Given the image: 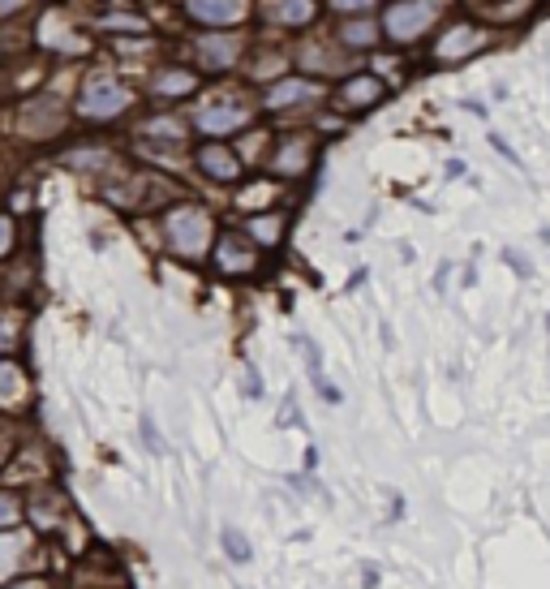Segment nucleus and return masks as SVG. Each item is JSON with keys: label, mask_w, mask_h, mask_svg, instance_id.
I'll return each mask as SVG.
<instances>
[{"label": "nucleus", "mask_w": 550, "mask_h": 589, "mask_svg": "<svg viewBox=\"0 0 550 589\" xmlns=\"http://www.w3.org/2000/svg\"><path fill=\"white\" fill-rule=\"evenodd\" d=\"M18 516H22V504L9 491H0V525H13Z\"/></svg>", "instance_id": "24"}, {"label": "nucleus", "mask_w": 550, "mask_h": 589, "mask_svg": "<svg viewBox=\"0 0 550 589\" xmlns=\"http://www.w3.org/2000/svg\"><path fill=\"white\" fill-rule=\"evenodd\" d=\"M250 104H237V99H211V104L198 108V134L207 138H228V134H241V129H250Z\"/></svg>", "instance_id": "6"}, {"label": "nucleus", "mask_w": 550, "mask_h": 589, "mask_svg": "<svg viewBox=\"0 0 550 589\" xmlns=\"http://www.w3.org/2000/svg\"><path fill=\"white\" fill-rule=\"evenodd\" d=\"M215 263H220V271H228V276H245V271H254V246L250 241H241V233H228L220 241V250H215Z\"/></svg>", "instance_id": "13"}, {"label": "nucleus", "mask_w": 550, "mask_h": 589, "mask_svg": "<svg viewBox=\"0 0 550 589\" xmlns=\"http://www.w3.org/2000/svg\"><path fill=\"white\" fill-rule=\"evenodd\" d=\"M142 435H147V448H151V452H164V443H159L155 422H151V418H142Z\"/></svg>", "instance_id": "27"}, {"label": "nucleus", "mask_w": 550, "mask_h": 589, "mask_svg": "<svg viewBox=\"0 0 550 589\" xmlns=\"http://www.w3.org/2000/svg\"><path fill=\"white\" fill-rule=\"evenodd\" d=\"M129 104H134V91H129L117 74L95 69V74L82 82L74 108L82 121H112V117H121V112H129Z\"/></svg>", "instance_id": "2"}, {"label": "nucleus", "mask_w": 550, "mask_h": 589, "mask_svg": "<svg viewBox=\"0 0 550 589\" xmlns=\"http://www.w3.org/2000/svg\"><path fill=\"white\" fill-rule=\"evenodd\" d=\"M56 26H61L56 13H48V18L39 22V43H43V48H52V52H86V39L78 31H56Z\"/></svg>", "instance_id": "15"}, {"label": "nucleus", "mask_w": 550, "mask_h": 589, "mask_svg": "<svg viewBox=\"0 0 550 589\" xmlns=\"http://www.w3.org/2000/svg\"><path fill=\"white\" fill-rule=\"evenodd\" d=\"M374 0H331V9H340V13H353V9H370Z\"/></svg>", "instance_id": "28"}, {"label": "nucleus", "mask_w": 550, "mask_h": 589, "mask_svg": "<svg viewBox=\"0 0 550 589\" xmlns=\"http://www.w3.org/2000/svg\"><path fill=\"white\" fill-rule=\"evenodd\" d=\"M194 86H198V74L194 69H159L155 82H151V95L159 99V104H168V99H185V95H194Z\"/></svg>", "instance_id": "12"}, {"label": "nucleus", "mask_w": 550, "mask_h": 589, "mask_svg": "<svg viewBox=\"0 0 550 589\" xmlns=\"http://www.w3.org/2000/svg\"><path fill=\"white\" fill-rule=\"evenodd\" d=\"M65 121H69V108H65V99L61 95H52V91H43V95H31L22 104V112H18V129L26 138H56L65 129Z\"/></svg>", "instance_id": "3"}, {"label": "nucleus", "mask_w": 550, "mask_h": 589, "mask_svg": "<svg viewBox=\"0 0 550 589\" xmlns=\"http://www.w3.org/2000/svg\"><path fill=\"white\" fill-rule=\"evenodd\" d=\"M383 99V82L379 78H370V74H361V78H349L336 91V108L344 112H361V108H374Z\"/></svg>", "instance_id": "11"}, {"label": "nucleus", "mask_w": 550, "mask_h": 589, "mask_svg": "<svg viewBox=\"0 0 550 589\" xmlns=\"http://www.w3.org/2000/svg\"><path fill=\"white\" fill-rule=\"evenodd\" d=\"M13 241H18V233H13V220H9V215H0V258L13 250Z\"/></svg>", "instance_id": "25"}, {"label": "nucleus", "mask_w": 550, "mask_h": 589, "mask_svg": "<svg viewBox=\"0 0 550 589\" xmlns=\"http://www.w3.org/2000/svg\"><path fill=\"white\" fill-rule=\"evenodd\" d=\"M220 538H224V551H228V559H233V564H245V559H250V542H245L233 525H224Z\"/></svg>", "instance_id": "22"}, {"label": "nucleus", "mask_w": 550, "mask_h": 589, "mask_svg": "<svg viewBox=\"0 0 550 589\" xmlns=\"http://www.w3.org/2000/svg\"><path fill=\"white\" fill-rule=\"evenodd\" d=\"M99 26H104V31H117V35H142L147 31V18H142V13H104Z\"/></svg>", "instance_id": "20"}, {"label": "nucleus", "mask_w": 550, "mask_h": 589, "mask_svg": "<svg viewBox=\"0 0 550 589\" xmlns=\"http://www.w3.org/2000/svg\"><path fill=\"white\" fill-rule=\"evenodd\" d=\"M164 237H168V250L181 254V258H202L215 241V220L207 207H194V203H181L164 215Z\"/></svg>", "instance_id": "1"}, {"label": "nucleus", "mask_w": 550, "mask_h": 589, "mask_svg": "<svg viewBox=\"0 0 550 589\" xmlns=\"http://www.w3.org/2000/svg\"><path fill=\"white\" fill-rule=\"evenodd\" d=\"M267 194H271V185H254V190H245L241 207H263V203H267Z\"/></svg>", "instance_id": "26"}, {"label": "nucleus", "mask_w": 550, "mask_h": 589, "mask_svg": "<svg viewBox=\"0 0 550 589\" xmlns=\"http://www.w3.org/2000/svg\"><path fill=\"white\" fill-rule=\"evenodd\" d=\"M26 534H0V581L13 577V572L22 568V555H26Z\"/></svg>", "instance_id": "19"}, {"label": "nucleus", "mask_w": 550, "mask_h": 589, "mask_svg": "<svg viewBox=\"0 0 550 589\" xmlns=\"http://www.w3.org/2000/svg\"><path fill=\"white\" fill-rule=\"evenodd\" d=\"M434 13H439V0H396V5L387 9V18H383V31H387V39H396V43H413V39L426 35Z\"/></svg>", "instance_id": "4"}, {"label": "nucleus", "mask_w": 550, "mask_h": 589, "mask_svg": "<svg viewBox=\"0 0 550 589\" xmlns=\"http://www.w3.org/2000/svg\"><path fill=\"white\" fill-rule=\"evenodd\" d=\"M26 400V375L13 362H0V409H22Z\"/></svg>", "instance_id": "17"}, {"label": "nucleus", "mask_w": 550, "mask_h": 589, "mask_svg": "<svg viewBox=\"0 0 550 589\" xmlns=\"http://www.w3.org/2000/svg\"><path fill=\"white\" fill-rule=\"evenodd\" d=\"M379 39V26L366 22V18H357L349 26H340V43H349V48H370V43Z\"/></svg>", "instance_id": "21"}, {"label": "nucleus", "mask_w": 550, "mask_h": 589, "mask_svg": "<svg viewBox=\"0 0 550 589\" xmlns=\"http://www.w3.org/2000/svg\"><path fill=\"white\" fill-rule=\"evenodd\" d=\"M13 589H43V581H26V585H13Z\"/></svg>", "instance_id": "30"}, {"label": "nucleus", "mask_w": 550, "mask_h": 589, "mask_svg": "<svg viewBox=\"0 0 550 589\" xmlns=\"http://www.w3.org/2000/svg\"><path fill=\"white\" fill-rule=\"evenodd\" d=\"M245 237H250L254 246H280L284 241V215H254V220L245 224Z\"/></svg>", "instance_id": "18"}, {"label": "nucleus", "mask_w": 550, "mask_h": 589, "mask_svg": "<svg viewBox=\"0 0 550 589\" xmlns=\"http://www.w3.org/2000/svg\"><path fill=\"white\" fill-rule=\"evenodd\" d=\"M0 461H5V435H0Z\"/></svg>", "instance_id": "31"}, {"label": "nucleus", "mask_w": 550, "mask_h": 589, "mask_svg": "<svg viewBox=\"0 0 550 589\" xmlns=\"http://www.w3.org/2000/svg\"><path fill=\"white\" fill-rule=\"evenodd\" d=\"M65 164H74V168H99V164H108V151L104 147H86V151L65 155Z\"/></svg>", "instance_id": "23"}, {"label": "nucleus", "mask_w": 550, "mask_h": 589, "mask_svg": "<svg viewBox=\"0 0 550 589\" xmlns=\"http://www.w3.org/2000/svg\"><path fill=\"white\" fill-rule=\"evenodd\" d=\"M263 18L271 26H306L314 18V0H263Z\"/></svg>", "instance_id": "14"}, {"label": "nucleus", "mask_w": 550, "mask_h": 589, "mask_svg": "<svg viewBox=\"0 0 550 589\" xmlns=\"http://www.w3.org/2000/svg\"><path fill=\"white\" fill-rule=\"evenodd\" d=\"M185 13L211 31H233L237 22L250 18V0H185Z\"/></svg>", "instance_id": "7"}, {"label": "nucleus", "mask_w": 550, "mask_h": 589, "mask_svg": "<svg viewBox=\"0 0 550 589\" xmlns=\"http://www.w3.org/2000/svg\"><path fill=\"white\" fill-rule=\"evenodd\" d=\"M241 56H245V39L237 31H207L194 43V61H198V69H207V74H228Z\"/></svg>", "instance_id": "5"}, {"label": "nucleus", "mask_w": 550, "mask_h": 589, "mask_svg": "<svg viewBox=\"0 0 550 589\" xmlns=\"http://www.w3.org/2000/svg\"><path fill=\"white\" fill-rule=\"evenodd\" d=\"M314 95H318V86H314L310 78H280V82H271V86H267L263 108H271V112H288V108L310 104Z\"/></svg>", "instance_id": "10"}, {"label": "nucleus", "mask_w": 550, "mask_h": 589, "mask_svg": "<svg viewBox=\"0 0 550 589\" xmlns=\"http://www.w3.org/2000/svg\"><path fill=\"white\" fill-rule=\"evenodd\" d=\"M310 138H301V134H288L275 142V151H271V172L275 177H301V172L310 168Z\"/></svg>", "instance_id": "9"}, {"label": "nucleus", "mask_w": 550, "mask_h": 589, "mask_svg": "<svg viewBox=\"0 0 550 589\" xmlns=\"http://www.w3.org/2000/svg\"><path fill=\"white\" fill-rule=\"evenodd\" d=\"M473 48H482V31H477V26H456V31H447L439 39L434 52H439V61H452V56H465Z\"/></svg>", "instance_id": "16"}, {"label": "nucleus", "mask_w": 550, "mask_h": 589, "mask_svg": "<svg viewBox=\"0 0 550 589\" xmlns=\"http://www.w3.org/2000/svg\"><path fill=\"white\" fill-rule=\"evenodd\" d=\"M26 0H0V18H9V13H18Z\"/></svg>", "instance_id": "29"}, {"label": "nucleus", "mask_w": 550, "mask_h": 589, "mask_svg": "<svg viewBox=\"0 0 550 589\" xmlns=\"http://www.w3.org/2000/svg\"><path fill=\"white\" fill-rule=\"evenodd\" d=\"M194 164L202 168V177H211V181H220V185H233L241 177V155L233 147H224V142H202V147L194 151Z\"/></svg>", "instance_id": "8"}]
</instances>
